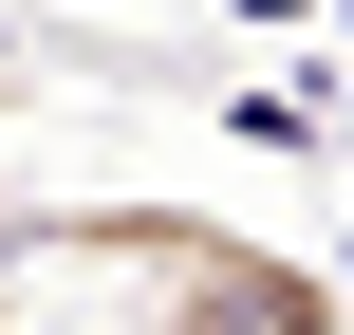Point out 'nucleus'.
<instances>
[{"mask_svg": "<svg viewBox=\"0 0 354 335\" xmlns=\"http://www.w3.org/2000/svg\"><path fill=\"white\" fill-rule=\"evenodd\" d=\"M37 261L131 280L149 335H354V280H317L299 242H261L224 205H37Z\"/></svg>", "mask_w": 354, "mask_h": 335, "instance_id": "nucleus-1", "label": "nucleus"}, {"mask_svg": "<svg viewBox=\"0 0 354 335\" xmlns=\"http://www.w3.org/2000/svg\"><path fill=\"white\" fill-rule=\"evenodd\" d=\"M19 261H37V186H0V335H37L19 317Z\"/></svg>", "mask_w": 354, "mask_h": 335, "instance_id": "nucleus-2", "label": "nucleus"}]
</instances>
